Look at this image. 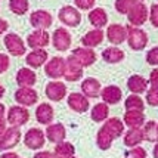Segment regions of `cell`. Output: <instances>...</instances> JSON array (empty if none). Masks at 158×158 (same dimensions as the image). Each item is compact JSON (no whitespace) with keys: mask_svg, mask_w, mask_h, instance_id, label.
Masks as SVG:
<instances>
[{"mask_svg":"<svg viewBox=\"0 0 158 158\" xmlns=\"http://www.w3.org/2000/svg\"><path fill=\"white\" fill-rule=\"evenodd\" d=\"M69 158H77V157H69Z\"/></svg>","mask_w":158,"mask_h":158,"instance_id":"db71d44e","label":"cell"},{"mask_svg":"<svg viewBox=\"0 0 158 158\" xmlns=\"http://www.w3.org/2000/svg\"><path fill=\"white\" fill-rule=\"evenodd\" d=\"M152 155H154V158H158V142L155 143V146H154V151H152Z\"/></svg>","mask_w":158,"mask_h":158,"instance_id":"681fc988","label":"cell"},{"mask_svg":"<svg viewBox=\"0 0 158 158\" xmlns=\"http://www.w3.org/2000/svg\"><path fill=\"white\" fill-rule=\"evenodd\" d=\"M58 18L64 25L76 28L81 22V14L76 6H64L58 12Z\"/></svg>","mask_w":158,"mask_h":158,"instance_id":"5b68a950","label":"cell"},{"mask_svg":"<svg viewBox=\"0 0 158 158\" xmlns=\"http://www.w3.org/2000/svg\"><path fill=\"white\" fill-rule=\"evenodd\" d=\"M3 41H5V46H6L7 52H9L12 56L25 55V52H27V46H25L24 40H22L18 34H15V33H9V34L5 35V40Z\"/></svg>","mask_w":158,"mask_h":158,"instance_id":"8992f818","label":"cell"},{"mask_svg":"<svg viewBox=\"0 0 158 158\" xmlns=\"http://www.w3.org/2000/svg\"><path fill=\"white\" fill-rule=\"evenodd\" d=\"M106 39L112 44H121L123 41L127 40V27L120 25V24H111L106 28Z\"/></svg>","mask_w":158,"mask_h":158,"instance_id":"9a60e30c","label":"cell"},{"mask_svg":"<svg viewBox=\"0 0 158 158\" xmlns=\"http://www.w3.org/2000/svg\"><path fill=\"white\" fill-rule=\"evenodd\" d=\"M136 2H142V3H143V0H136Z\"/></svg>","mask_w":158,"mask_h":158,"instance_id":"f5cc1de1","label":"cell"},{"mask_svg":"<svg viewBox=\"0 0 158 158\" xmlns=\"http://www.w3.org/2000/svg\"><path fill=\"white\" fill-rule=\"evenodd\" d=\"M146 103L151 106H158V89L149 87L146 92Z\"/></svg>","mask_w":158,"mask_h":158,"instance_id":"f35d334b","label":"cell"},{"mask_svg":"<svg viewBox=\"0 0 158 158\" xmlns=\"http://www.w3.org/2000/svg\"><path fill=\"white\" fill-rule=\"evenodd\" d=\"M103 127L106 130L110 131V135L112 136L114 139L120 138L123 136V131H124V123L117 117H112V118H108L105 123H103Z\"/></svg>","mask_w":158,"mask_h":158,"instance_id":"f546056e","label":"cell"},{"mask_svg":"<svg viewBox=\"0 0 158 158\" xmlns=\"http://www.w3.org/2000/svg\"><path fill=\"white\" fill-rule=\"evenodd\" d=\"M148 86H149V80H146L145 77L135 74L130 76L127 80V89L131 92V95H140V93H146L148 92Z\"/></svg>","mask_w":158,"mask_h":158,"instance_id":"d6986e66","label":"cell"},{"mask_svg":"<svg viewBox=\"0 0 158 158\" xmlns=\"http://www.w3.org/2000/svg\"><path fill=\"white\" fill-rule=\"evenodd\" d=\"M44 133H46V139L50 140L52 143H61L65 140V136H67V130H65L64 124L61 123L49 124Z\"/></svg>","mask_w":158,"mask_h":158,"instance_id":"ffe728a7","label":"cell"},{"mask_svg":"<svg viewBox=\"0 0 158 158\" xmlns=\"http://www.w3.org/2000/svg\"><path fill=\"white\" fill-rule=\"evenodd\" d=\"M0 158H19V157H18L16 152H5V154L0 155Z\"/></svg>","mask_w":158,"mask_h":158,"instance_id":"c3c4849f","label":"cell"},{"mask_svg":"<svg viewBox=\"0 0 158 158\" xmlns=\"http://www.w3.org/2000/svg\"><path fill=\"white\" fill-rule=\"evenodd\" d=\"M124 108H126V111H140V112H143L145 101L139 95H130L124 101Z\"/></svg>","mask_w":158,"mask_h":158,"instance_id":"836d02e7","label":"cell"},{"mask_svg":"<svg viewBox=\"0 0 158 158\" xmlns=\"http://www.w3.org/2000/svg\"><path fill=\"white\" fill-rule=\"evenodd\" d=\"M149 86L158 89V68L152 69L151 74H149Z\"/></svg>","mask_w":158,"mask_h":158,"instance_id":"ee69618b","label":"cell"},{"mask_svg":"<svg viewBox=\"0 0 158 158\" xmlns=\"http://www.w3.org/2000/svg\"><path fill=\"white\" fill-rule=\"evenodd\" d=\"M53 115H55L53 106H52L50 103H48V102L40 103V105L35 108V120H37L40 124H44V126L52 124Z\"/></svg>","mask_w":158,"mask_h":158,"instance_id":"44dd1931","label":"cell"},{"mask_svg":"<svg viewBox=\"0 0 158 158\" xmlns=\"http://www.w3.org/2000/svg\"><path fill=\"white\" fill-rule=\"evenodd\" d=\"M145 140L148 142H158V123L157 121H146L142 127Z\"/></svg>","mask_w":158,"mask_h":158,"instance_id":"e575fe53","label":"cell"},{"mask_svg":"<svg viewBox=\"0 0 158 158\" xmlns=\"http://www.w3.org/2000/svg\"><path fill=\"white\" fill-rule=\"evenodd\" d=\"M56 158H69V157H74L76 154V148L71 142H61V143H56L55 146V151H53Z\"/></svg>","mask_w":158,"mask_h":158,"instance_id":"d6a6232c","label":"cell"},{"mask_svg":"<svg viewBox=\"0 0 158 158\" xmlns=\"http://www.w3.org/2000/svg\"><path fill=\"white\" fill-rule=\"evenodd\" d=\"M71 41H73L71 34H69L64 27L56 28L55 31H53V35H52V44H53V48H55L56 50H59V52L68 50L69 46H71Z\"/></svg>","mask_w":158,"mask_h":158,"instance_id":"8fae6325","label":"cell"},{"mask_svg":"<svg viewBox=\"0 0 158 158\" xmlns=\"http://www.w3.org/2000/svg\"><path fill=\"white\" fill-rule=\"evenodd\" d=\"M145 140L142 129H129L124 135V145L129 148H136Z\"/></svg>","mask_w":158,"mask_h":158,"instance_id":"83f0119b","label":"cell"},{"mask_svg":"<svg viewBox=\"0 0 158 158\" xmlns=\"http://www.w3.org/2000/svg\"><path fill=\"white\" fill-rule=\"evenodd\" d=\"M7 27H9V24H7V21L5 19H0V34H3L5 31L7 30Z\"/></svg>","mask_w":158,"mask_h":158,"instance_id":"7dc6e473","label":"cell"},{"mask_svg":"<svg viewBox=\"0 0 158 158\" xmlns=\"http://www.w3.org/2000/svg\"><path fill=\"white\" fill-rule=\"evenodd\" d=\"M6 120L12 127H21V126H24V124L28 123L30 112H28V110L25 106L15 105V106H10V108H9Z\"/></svg>","mask_w":158,"mask_h":158,"instance_id":"277c9868","label":"cell"},{"mask_svg":"<svg viewBox=\"0 0 158 158\" xmlns=\"http://www.w3.org/2000/svg\"><path fill=\"white\" fill-rule=\"evenodd\" d=\"M114 140H115V139L110 135V131L102 126V127L99 129V131H98V135H96V145L99 146V149H102V151L110 149Z\"/></svg>","mask_w":158,"mask_h":158,"instance_id":"1f68e13d","label":"cell"},{"mask_svg":"<svg viewBox=\"0 0 158 158\" xmlns=\"http://www.w3.org/2000/svg\"><path fill=\"white\" fill-rule=\"evenodd\" d=\"M102 59L108 64H118L124 59V52L120 48H106L102 52Z\"/></svg>","mask_w":158,"mask_h":158,"instance_id":"4dcf8cb0","label":"cell"},{"mask_svg":"<svg viewBox=\"0 0 158 158\" xmlns=\"http://www.w3.org/2000/svg\"><path fill=\"white\" fill-rule=\"evenodd\" d=\"M124 158H146V151H145L142 146L130 148L129 151L124 154Z\"/></svg>","mask_w":158,"mask_h":158,"instance_id":"74e56055","label":"cell"},{"mask_svg":"<svg viewBox=\"0 0 158 158\" xmlns=\"http://www.w3.org/2000/svg\"><path fill=\"white\" fill-rule=\"evenodd\" d=\"M123 123L130 129H142L145 126V114L140 111H126Z\"/></svg>","mask_w":158,"mask_h":158,"instance_id":"cb8c5ba5","label":"cell"},{"mask_svg":"<svg viewBox=\"0 0 158 158\" xmlns=\"http://www.w3.org/2000/svg\"><path fill=\"white\" fill-rule=\"evenodd\" d=\"M71 55L80 62V65H81L83 68L93 65L98 59V55L95 53V50H93V49H89V48H77L73 50Z\"/></svg>","mask_w":158,"mask_h":158,"instance_id":"e0dca14e","label":"cell"},{"mask_svg":"<svg viewBox=\"0 0 158 158\" xmlns=\"http://www.w3.org/2000/svg\"><path fill=\"white\" fill-rule=\"evenodd\" d=\"M9 7L15 15H25L28 12V0H9Z\"/></svg>","mask_w":158,"mask_h":158,"instance_id":"d590c367","label":"cell"},{"mask_svg":"<svg viewBox=\"0 0 158 158\" xmlns=\"http://www.w3.org/2000/svg\"><path fill=\"white\" fill-rule=\"evenodd\" d=\"M15 101L21 106H33L39 101V93L33 87H19L15 92Z\"/></svg>","mask_w":158,"mask_h":158,"instance_id":"4fadbf2b","label":"cell"},{"mask_svg":"<svg viewBox=\"0 0 158 158\" xmlns=\"http://www.w3.org/2000/svg\"><path fill=\"white\" fill-rule=\"evenodd\" d=\"M44 73L49 78H53V80L64 77V74H65V59L61 56H53L52 59H49L46 62Z\"/></svg>","mask_w":158,"mask_h":158,"instance_id":"52a82bcc","label":"cell"},{"mask_svg":"<svg viewBox=\"0 0 158 158\" xmlns=\"http://www.w3.org/2000/svg\"><path fill=\"white\" fill-rule=\"evenodd\" d=\"M44 93L48 99H50L52 102H61L64 98L67 96V86L62 81H49L46 84Z\"/></svg>","mask_w":158,"mask_h":158,"instance_id":"5bb4252c","label":"cell"},{"mask_svg":"<svg viewBox=\"0 0 158 158\" xmlns=\"http://www.w3.org/2000/svg\"><path fill=\"white\" fill-rule=\"evenodd\" d=\"M49 43H50V34L46 30H34L27 37L28 48H31L33 50H35V49H44Z\"/></svg>","mask_w":158,"mask_h":158,"instance_id":"7c38bea8","label":"cell"},{"mask_svg":"<svg viewBox=\"0 0 158 158\" xmlns=\"http://www.w3.org/2000/svg\"><path fill=\"white\" fill-rule=\"evenodd\" d=\"M6 123H7V120H5V117H0V136H2V135L7 130Z\"/></svg>","mask_w":158,"mask_h":158,"instance_id":"bcb514c9","label":"cell"},{"mask_svg":"<svg viewBox=\"0 0 158 158\" xmlns=\"http://www.w3.org/2000/svg\"><path fill=\"white\" fill-rule=\"evenodd\" d=\"M149 21L154 27L158 28V3L152 5L151 9H149Z\"/></svg>","mask_w":158,"mask_h":158,"instance_id":"b9f144b4","label":"cell"},{"mask_svg":"<svg viewBox=\"0 0 158 158\" xmlns=\"http://www.w3.org/2000/svg\"><path fill=\"white\" fill-rule=\"evenodd\" d=\"M90 117L95 123H102L106 121L110 118V105H106L105 102H99L96 103L92 111H90Z\"/></svg>","mask_w":158,"mask_h":158,"instance_id":"f1b7e54d","label":"cell"},{"mask_svg":"<svg viewBox=\"0 0 158 158\" xmlns=\"http://www.w3.org/2000/svg\"><path fill=\"white\" fill-rule=\"evenodd\" d=\"M83 77V67L73 55L65 59V74L64 78L67 81H78Z\"/></svg>","mask_w":158,"mask_h":158,"instance_id":"9c48e42d","label":"cell"},{"mask_svg":"<svg viewBox=\"0 0 158 158\" xmlns=\"http://www.w3.org/2000/svg\"><path fill=\"white\" fill-rule=\"evenodd\" d=\"M103 37H105V33H103L102 30H96V28L95 30H90V31H87L81 37V44L84 48L93 49L102 43Z\"/></svg>","mask_w":158,"mask_h":158,"instance_id":"d4e9b609","label":"cell"},{"mask_svg":"<svg viewBox=\"0 0 158 158\" xmlns=\"http://www.w3.org/2000/svg\"><path fill=\"white\" fill-rule=\"evenodd\" d=\"M9 65H10V59H9V56L5 55V53H0V74H2V73H5V71L9 68Z\"/></svg>","mask_w":158,"mask_h":158,"instance_id":"7bdbcfd3","label":"cell"},{"mask_svg":"<svg viewBox=\"0 0 158 158\" xmlns=\"http://www.w3.org/2000/svg\"><path fill=\"white\" fill-rule=\"evenodd\" d=\"M74 3H76V7L80 10H90L93 9L96 0H74Z\"/></svg>","mask_w":158,"mask_h":158,"instance_id":"60d3db41","label":"cell"},{"mask_svg":"<svg viewBox=\"0 0 158 158\" xmlns=\"http://www.w3.org/2000/svg\"><path fill=\"white\" fill-rule=\"evenodd\" d=\"M37 81V76L33 69L30 68H21L16 73V83L19 87H33Z\"/></svg>","mask_w":158,"mask_h":158,"instance_id":"484cf974","label":"cell"},{"mask_svg":"<svg viewBox=\"0 0 158 158\" xmlns=\"http://www.w3.org/2000/svg\"><path fill=\"white\" fill-rule=\"evenodd\" d=\"M101 83L99 80L96 78H93V77H87V78H84L81 81V93L84 95L86 98H98L101 95Z\"/></svg>","mask_w":158,"mask_h":158,"instance_id":"7402d4cb","label":"cell"},{"mask_svg":"<svg viewBox=\"0 0 158 158\" xmlns=\"http://www.w3.org/2000/svg\"><path fill=\"white\" fill-rule=\"evenodd\" d=\"M146 62L149 65H154V67L158 65V46L148 50V53H146Z\"/></svg>","mask_w":158,"mask_h":158,"instance_id":"ab89813d","label":"cell"},{"mask_svg":"<svg viewBox=\"0 0 158 158\" xmlns=\"http://www.w3.org/2000/svg\"><path fill=\"white\" fill-rule=\"evenodd\" d=\"M5 105H3V103H0V117H3V115H5Z\"/></svg>","mask_w":158,"mask_h":158,"instance_id":"f907efd6","label":"cell"},{"mask_svg":"<svg viewBox=\"0 0 158 158\" xmlns=\"http://www.w3.org/2000/svg\"><path fill=\"white\" fill-rule=\"evenodd\" d=\"M67 103H68V106L71 108V110L78 112V114L86 112L90 106L89 98H86L83 93H77V92L69 93L68 98H67Z\"/></svg>","mask_w":158,"mask_h":158,"instance_id":"2e32d148","label":"cell"},{"mask_svg":"<svg viewBox=\"0 0 158 158\" xmlns=\"http://www.w3.org/2000/svg\"><path fill=\"white\" fill-rule=\"evenodd\" d=\"M89 21L96 30H101L108 24V14L102 7H95L89 12Z\"/></svg>","mask_w":158,"mask_h":158,"instance_id":"4316f807","label":"cell"},{"mask_svg":"<svg viewBox=\"0 0 158 158\" xmlns=\"http://www.w3.org/2000/svg\"><path fill=\"white\" fill-rule=\"evenodd\" d=\"M24 143L28 149L39 151L46 143V133L37 127H33L24 135Z\"/></svg>","mask_w":158,"mask_h":158,"instance_id":"7a4b0ae2","label":"cell"},{"mask_svg":"<svg viewBox=\"0 0 158 158\" xmlns=\"http://www.w3.org/2000/svg\"><path fill=\"white\" fill-rule=\"evenodd\" d=\"M34 158H56L55 154H52L50 151H40L34 155Z\"/></svg>","mask_w":158,"mask_h":158,"instance_id":"f6af8a7d","label":"cell"},{"mask_svg":"<svg viewBox=\"0 0 158 158\" xmlns=\"http://www.w3.org/2000/svg\"><path fill=\"white\" fill-rule=\"evenodd\" d=\"M136 3V0H115V10L121 15H127Z\"/></svg>","mask_w":158,"mask_h":158,"instance_id":"8d00e7d4","label":"cell"},{"mask_svg":"<svg viewBox=\"0 0 158 158\" xmlns=\"http://www.w3.org/2000/svg\"><path fill=\"white\" fill-rule=\"evenodd\" d=\"M21 140V130L19 127H9L2 136H0V152L9 151L15 148Z\"/></svg>","mask_w":158,"mask_h":158,"instance_id":"ba28073f","label":"cell"},{"mask_svg":"<svg viewBox=\"0 0 158 158\" xmlns=\"http://www.w3.org/2000/svg\"><path fill=\"white\" fill-rule=\"evenodd\" d=\"M30 22L35 30H48L53 22V16L48 10L39 9V10H34L30 15Z\"/></svg>","mask_w":158,"mask_h":158,"instance_id":"30bf717a","label":"cell"},{"mask_svg":"<svg viewBox=\"0 0 158 158\" xmlns=\"http://www.w3.org/2000/svg\"><path fill=\"white\" fill-rule=\"evenodd\" d=\"M127 43L133 50H143L148 44V34L139 27H127Z\"/></svg>","mask_w":158,"mask_h":158,"instance_id":"6da1fadb","label":"cell"},{"mask_svg":"<svg viewBox=\"0 0 158 158\" xmlns=\"http://www.w3.org/2000/svg\"><path fill=\"white\" fill-rule=\"evenodd\" d=\"M148 18H149V9L142 2H138L130 9V12L127 14V19H129L131 27H140V25H143Z\"/></svg>","mask_w":158,"mask_h":158,"instance_id":"3957f363","label":"cell"},{"mask_svg":"<svg viewBox=\"0 0 158 158\" xmlns=\"http://www.w3.org/2000/svg\"><path fill=\"white\" fill-rule=\"evenodd\" d=\"M49 61V55L44 49H35V50H31L30 53L25 58V62H27L28 67L31 68H40L41 65H44L46 62Z\"/></svg>","mask_w":158,"mask_h":158,"instance_id":"603a6c76","label":"cell"},{"mask_svg":"<svg viewBox=\"0 0 158 158\" xmlns=\"http://www.w3.org/2000/svg\"><path fill=\"white\" fill-rule=\"evenodd\" d=\"M3 96H5V87L0 84V98H3Z\"/></svg>","mask_w":158,"mask_h":158,"instance_id":"816d5d0a","label":"cell"},{"mask_svg":"<svg viewBox=\"0 0 158 158\" xmlns=\"http://www.w3.org/2000/svg\"><path fill=\"white\" fill-rule=\"evenodd\" d=\"M101 98H102V101L106 103V105H117V103H120L121 99H123V92H121V89H120L118 86L111 84V86H106V87L102 89Z\"/></svg>","mask_w":158,"mask_h":158,"instance_id":"ac0fdd59","label":"cell"}]
</instances>
